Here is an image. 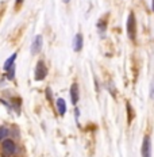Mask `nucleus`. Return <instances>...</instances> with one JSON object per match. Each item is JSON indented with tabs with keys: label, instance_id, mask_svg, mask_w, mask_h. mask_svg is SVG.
<instances>
[{
	"label": "nucleus",
	"instance_id": "1",
	"mask_svg": "<svg viewBox=\"0 0 154 157\" xmlns=\"http://www.w3.org/2000/svg\"><path fill=\"white\" fill-rule=\"evenodd\" d=\"M126 31H127V37L131 42L137 41V33H138V25H137V16L134 14V11L129 12L127 16V22H126Z\"/></svg>",
	"mask_w": 154,
	"mask_h": 157
},
{
	"label": "nucleus",
	"instance_id": "5",
	"mask_svg": "<svg viewBox=\"0 0 154 157\" xmlns=\"http://www.w3.org/2000/svg\"><path fill=\"white\" fill-rule=\"evenodd\" d=\"M42 46H43V37H42L41 34H38L37 37L32 39V42H31L30 53L32 56H38L42 52Z\"/></svg>",
	"mask_w": 154,
	"mask_h": 157
},
{
	"label": "nucleus",
	"instance_id": "6",
	"mask_svg": "<svg viewBox=\"0 0 154 157\" xmlns=\"http://www.w3.org/2000/svg\"><path fill=\"white\" fill-rule=\"evenodd\" d=\"M69 95H70V102L73 104L74 107L78 104V100H80V87H78V84L74 81V83H72V86L69 88Z\"/></svg>",
	"mask_w": 154,
	"mask_h": 157
},
{
	"label": "nucleus",
	"instance_id": "17",
	"mask_svg": "<svg viewBox=\"0 0 154 157\" xmlns=\"http://www.w3.org/2000/svg\"><path fill=\"white\" fill-rule=\"evenodd\" d=\"M152 11L154 12V0H152Z\"/></svg>",
	"mask_w": 154,
	"mask_h": 157
},
{
	"label": "nucleus",
	"instance_id": "9",
	"mask_svg": "<svg viewBox=\"0 0 154 157\" xmlns=\"http://www.w3.org/2000/svg\"><path fill=\"white\" fill-rule=\"evenodd\" d=\"M16 57H18V52H15V53H12L7 60L4 61V64H3V71H8L9 68L12 67V65H15V61H16Z\"/></svg>",
	"mask_w": 154,
	"mask_h": 157
},
{
	"label": "nucleus",
	"instance_id": "11",
	"mask_svg": "<svg viewBox=\"0 0 154 157\" xmlns=\"http://www.w3.org/2000/svg\"><path fill=\"white\" fill-rule=\"evenodd\" d=\"M8 134H9L8 127H6V126H0V142H2L3 140L8 138Z\"/></svg>",
	"mask_w": 154,
	"mask_h": 157
},
{
	"label": "nucleus",
	"instance_id": "18",
	"mask_svg": "<svg viewBox=\"0 0 154 157\" xmlns=\"http://www.w3.org/2000/svg\"><path fill=\"white\" fill-rule=\"evenodd\" d=\"M62 2H64V3H65V4H68V3H69V2H70V0H62Z\"/></svg>",
	"mask_w": 154,
	"mask_h": 157
},
{
	"label": "nucleus",
	"instance_id": "3",
	"mask_svg": "<svg viewBox=\"0 0 154 157\" xmlns=\"http://www.w3.org/2000/svg\"><path fill=\"white\" fill-rule=\"evenodd\" d=\"M18 144L15 142L14 138H6L2 141V153L8 157H15L18 153Z\"/></svg>",
	"mask_w": 154,
	"mask_h": 157
},
{
	"label": "nucleus",
	"instance_id": "13",
	"mask_svg": "<svg viewBox=\"0 0 154 157\" xmlns=\"http://www.w3.org/2000/svg\"><path fill=\"white\" fill-rule=\"evenodd\" d=\"M45 96H46V100L49 103L53 102V92H51L50 87H46V90H45Z\"/></svg>",
	"mask_w": 154,
	"mask_h": 157
},
{
	"label": "nucleus",
	"instance_id": "2",
	"mask_svg": "<svg viewBox=\"0 0 154 157\" xmlns=\"http://www.w3.org/2000/svg\"><path fill=\"white\" fill-rule=\"evenodd\" d=\"M47 73H49V68H47V64L43 58H39L35 64V68H34V80L35 81H43L45 78L47 77Z\"/></svg>",
	"mask_w": 154,
	"mask_h": 157
},
{
	"label": "nucleus",
	"instance_id": "4",
	"mask_svg": "<svg viewBox=\"0 0 154 157\" xmlns=\"http://www.w3.org/2000/svg\"><path fill=\"white\" fill-rule=\"evenodd\" d=\"M141 156L142 157H152V137H150L149 134H145L142 138Z\"/></svg>",
	"mask_w": 154,
	"mask_h": 157
},
{
	"label": "nucleus",
	"instance_id": "8",
	"mask_svg": "<svg viewBox=\"0 0 154 157\" xmlns=\"http://www.w3.org/2000/svg\"><path fill=\"white\" fill-rule=\"evenodd\" d=\"M55 109L58 111V115L60 117H64L68 111V104H66V100L62 99V98H57L55 100Z\"/></svg>",
	"mask_w": 154,
	"mask_h": 157
},
{
	"label": "nucleus",
	"instance_id": "16",
	"mask_svg": "<svg viewBox=\"0 0 154 157\" xmlns=\"http://www.w3.org/2000/svg\"><path fill=\"white\" fill-rule=\"evenodd\" d=\"M74 118H76V122H78V118H80V110H78V107L74 109Z\"/></svg>",
	"mask_w": 154,
	"mask_h": 157
},
{
	"label": "nucleus",
	"instance_id": "10",
	"mask_svg": "<svg viewBox=\"0 0 154 157\" xmlns=\"http://www.w3.org/2000/svg\"><path fill=\"white\" fill-rule=\"evenodd\" d=\"M107 18H108V16L100 18L99 21H97V23H96L97 30H99V33H101V34H104V33H106V30H107Z\"/></svg>",
	"mask_w": 154,
	"mask_h": 157
},
{
	"label": "nucleus",
	"instance_id": "7",
	"mask_svg": "<svg viewBox=\"0 0 154 157\" xmlns=\"http://www.w3.org/2000/svg\"><path fill=\"white\" fill-rule=\"evenodd\" d=\"M72 46H73V52L74 53H80L84 48V37L81 33H77L73 37V42H72Z\"/></svg>",
	"mask_w": 154,
	"mask_h": 157
},
{
	"label": "nucleus",
	"instance_id": "14",
	"mask_svg": "<svg viewBox=\"0 0 154 157\" xmlns=\"http://www.w3.org/2000/svg\"><path fill=\"white\" fill-rule=\"evenodd\" d=\"M149 96H150V99L154 102V77H153V80L150 81V90H149Z\"/></svg>",
	"mask_w": 154,
	"mask_h": 157
},
{
	"label": "nucleus",
	"instance_id": "15",
	"mask_svg": "<svg viewBox=\"0 0 154 157\" xmlns=\"http://www.w3.org/2000/svg\"><path fill=\"white\" fill-rule=\"evenodd\" d=\"M23 2H24V0H15V8H16V10L21 8L22 4H23Z\"/></svg>",
	"mask_w": 154,
	"mask_h": 157
},
{
	"label": "nucleus",
	"instance_id": "12",
	"mask_svg": "<svg viewBox=\"0 0 154 157\" xmlns=\"http://www.w3.org/2000/svg\"><path fill=\"white\" fill-rule=\"evenodd\" d=\"M15 69H16V65H12L8 71H6V77H7V80H14L15 78Z\"/></svg>",
	"mask_w": 154,
	"mask_h": 157
}]
</instances>
